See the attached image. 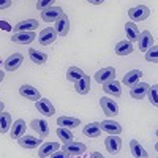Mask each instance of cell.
<instances>
[{"label":"cell","mask_w":158,"mask_h":158,"mask_svg":"<svg viewBox=\"0 0 158 158\" xmlns=\"http://www.w3.org/2000/svg\"><path fill=\"white\" fill-rule=\"evenodd\" d=\"M128 16L133 22H141V21H146L150 16V8L146 5H138L128 10Z\"/></svg>","instance_id":"obj_1"},{"label":"cell","mask_w":158,"mask_h":158,"mask_svg":"<svg viewBox=\"0 0 158 158\" xmlns=\"http://www.w3.org/2000/svg\"><path fill=\"white\" fill-rule=\"evenodd\" d=\"M100 106H101L103 112L106 114L108 117H114V115L118 114V104H117L114 100L108 98V97H103V98L100 100Z\"/></svg>","instance_id":"obj_2"},{"label":"cell","mask_w":158,"mask_h":158,"mask_svg":"<svg viewBox=\"0 0 158 158\" xmlns=\"http://www.w3.org/2000/svg\"><path fill=\"white\" fill-rule=\"evenodd\" d=\"M35 108L38 109L40 114H43L44 117H52L56 114V108L52 106V103L48 98H40L38 101H35Z\"/></svg>","instance_id":"obj_3"},{"label":"cell","mask_w":158,"mask_h":158,"mask_svg":"<svg viewBox=\"0 0 158 158\" xmlns=\"http://www.w3.org/2000/svg\"><path fill=\"white\" fill-rule=\"evenodd\" d=\"M104 147L111 155H117L122 149V139L118 138L117 135H111L104 139Z\"/></svg>","instance_id":"obj_4"},{"label":"cell","mask_w":158,"mask_h":158,"mask_svg":"<svg viewBox=\"0 0 158 158\" xmlns=\"http://www.w3.org/2000/svg\"><path fill=\"white\" fill-rule=\"evenodd\" d=\"M56 38H57V32L54 27H46L43 29L41 32H40L38 35V41L40 44H43V46H49L56 41Z\"/></svg>","instance_id":"obj_5"},{"label":"cell","mask_w":158,"mask_h":158,"mask_svg":"<svg viewBox=\"0 0 158 158\" xmlns=\"http://www.w3.org/2000/svg\"><path fill=\"white\" fill-rule=\"evenodd\" d=\"M63 15V10L60 6H48L41 11V19L44 22H56Z\"/></svg>","instance_id":"obj_6"},{"label":"cell","mask_w":158,"mask_h":158,"mask_svg":"<svg viewBox=\"0 0 158 158\" xmlns=\"http://www.w3.org/2000/svg\"><path fill=\"white\" fill-rule=\"evenodd\" d=\"M30 127L40 138H48V135H49V123L44 120V118H33V120L30 122Z\"/></svg>","instance_id":"obj_7"},{"label":"cell","mask_w":158,"mask_h":158,"mask_svg":"<svg viewBox=\"0 0 158 158\" xmlns=\"http://www.w3.org/2000/svg\"><path fill=\"white\" fill-rule=\"evenodd\" d=\"M22 63H24V56L19 54V52H15V54H11V56L3 62V67H5L6 71H16Z\"/></svg>","instance_id":"obj_8"},{"label":"cell","mask_w":158,"mask_h":158,"mask_svg":"<svg viewBox=\"0 0 158 158\" xmlns=\"http://www.w3.org/2000/svg\"><path fill=\"white\" fill-rule=\"evenodd\" d=\"M63 150L67 152L70 156H81L84 152H87V147H85V144L82 142H68V144H65L63 146Z\"/></svg>","instance_id":"obj_9"},{"label":"cell","mask_w":158,"mask_h":158,"mask_svg":"<svg viewBox=\"0 0 158 158\" xmlns=\"http://www.w3.org/2000/svg\"><path fill=\"white\" fill-rule=\"evenodd\" d=\"M41 139L43 138H35V136H27V135H22L19 139H18V144L22 147V149H36L41 146Z\"/></svg>","instance_id":"obj_10"},{"label":"cell","mask_w":158,"mask_h":158,"mask_svg":"<svg viewBox=\"0 0 158 158\" xmlns=\"http://www.w3.org/2000/svg\"><path fill=\"white\" fill-rule=\"evenodd\" d=\"M111 79H115V68L114 67H104L95 73V81L100 84H104V82L111 81Z\"/></svg>","instance_id":"obj_11"},{"label":"cell","mask_w":158,"mask_h":158,"mask_svg":"<svg viewBox=\"0 0 158 158\" xmlns=\"http://www.w3.org/2000/svg\"><path fill=\"white\" fill-rule=\"evenodd\" d=\"M35 38H36L35 32H16V33H13L11 41L16 43V44H29Z\"/></svg>","instance_id":"obj_12"},{"label":"cell","mask_w":158,"mask_h":158,"mask_svg":"<svg viewBox=\"0 0 158 158\" xmlns=\"http://www.w3.org/2000/svg\"><path fill=\"white\" fill-rule=\"evenodd\" d=\"M149 87H150V85L146 84V82H136L135 85H131V90H130L131 98H135V100H142V98H146Z\"/></svg>","instance_id":"obj_13"},{"label":"cell","mask_w":158,"mask_h":158,"mask_svg":"<svg viewBox=\"0 0 158 158\" xmlns=\"http://www.w3.org/2000/svg\"><path fill=\"white\" fill-rule=\"evenodd\" d=\"M19 94H21V97L27 98V100H30V101H38L40 98H41L38 89H35V87H32V85H29V84L21 85V87H19Z\"/></svg>","instance_id":"obj_14"},{"label":"cell","mask_w":158,"mask_h":158,"mask_svg":"<svg viewBox=\"0 0 158 158\" xmlns=\"http://www.w3.org/2000/svg\"><path fill=\"white\" fill-rule=\"evenodd\" d=\"M120 87H122L120 82L115 81V79H111V81H108V82L103 84V90L106 92L108 95L115 97V98H118V97L122 95V89H120Z\"/></svg>","instance_id":"obj_15"},{"label":"cell","mask_w":158,"mask_h":158,"mask_svg":"<svg viewBox=\"0 0 158 158\" xmlns=\"http://www.w3.org/2000/svg\"><path fill=\"white\" fill-rule=\"evenodd\" d=\"M138 41H139V51H144V52H146L152 44H155V40H153V36H152V33L149 30L139 32Z\"/></svg>","instance_id":"obj_16"},{"label":"cell","mask_w":158,"mask_h":158,"mask_svg":"<svg viewBox=\"0 0 158 158\" xmlns=\"http://www.w3.org/2000/svg\"><path fill=\"white\" fill-rule=\"evenodd\" d=\"M35 29H38V21L36 19H25V21H21L18 22L15 27H13V30L16 32H33Z\"/></svg>","instance_id":"obj_17"},{"label":"cell","mask_w":158,"mask_h":158,"mask_svg":"<svg viewBox=\"0 0 158 158\" xmlns=\"http://www.w3.org/2000/svg\"><path fill=\"white\" fill-rule=\"evenodd\" d=\"M68 30H70V19H68V16L63 15L56 21V32H57V35H60V36H67L68 35Z\"/></svg>","instance_id":"obj_18"},{"label":"cell","mask_w":158,"mask_h":158,"mask_svg":"<svg viewBox=\"0 0 158 158\" xmlns=\"http://www.w3.org/2000/svg\"><path fill=\"white\" fill-rule=\"evenodd\" d=\"M101 127V131H106L109 135H120L122 133V127L118 122H114V120H103L100 123Z\"/></svg>","instance_id":"obj_19"},{"label":"cell","mask_w":158,"mask_h":158,"mask_svg":"<svg viewBox=\"0 0 158 158\" xmlns=\"http://www.w3.org/2000/svg\"><path fill=\"white\" fill-rule=\"evenodd\" d=\"M57 125H59V127H65V128L73 130V128H76V127L81 125V120H79L77 117L62 115V117H59V118H57Z\"/></svg>","instance_id":"obj_20"},{"label":"cell","mask_w":158,"mask_h":158,"mask_svg":"<svg viewBox=\"0 0 158 158\" xmlns=\"http://www.w3.org/2000/svg\"><path fill=\"white\" fill-rule=\"evenodd\" d=\"M74 89L79 95H87L90 92V77L87 74H84L79 81L74 82Z\"/></svg>","instance_id":"obj_21"},{"label":"cell","mask_w":158,"mask_h":158,"mask_svg":"<svg viewBox=\"0 0 158 158\" xmlns=\"http://www.w3.org/2000/svg\"><path fill=\"white\" fill-rule=\"evenodd\" d=\"M25 128H27V125H25V122L22 120V118L15 120L13 122V127H11V138L13 139H19L22 135H25Z\"/></svg>","instance_id":"obj_22"},{"label":"cell","mask_w":158,"mask_h":158,"mask_svg":"<svg viewBox=\"0 0 158 158\" xmlns=\"http://www.w3.org/2000/svg\"><path fill=\"white\" fill-rule=\"evenodd\" d=\"M59 149H60V144H59V142H46V144H43V146L40 147L38 156H41V158L51 156L52 153H54L56 150H59Z\"/></svg>","instance_id":"obj_23"},{"label":"cell","mask_w":158,"mask_h":158,"mask_svg":"<svg viewBox=\"0 0 158 158\" xmlns=\"http://www.w3.org/2000/svg\"><path fill=\"white\" fill-rule=\"evenodd\" d=\"M82 133L89 138H100L101 136V127L98 122H92V123H87L84 128H82Z\"/></svg>","instance_id":"obj_24"},{"label":"cell","mask_w":158,"mask_h":158,"mask_svg":"<svg viewBox=\"0 0 158 158\" xmlns=\"http://www.w3.org/2000/svg\"><path fill=\"white\" fill-rule=\"evenodd\" d=\"M141 76H142V71H141V70H131V71H128V73L123 76V81H122V82H123L127 87H131V85H135L136 82H139Z\"/></svg>","instance_id":"obj_25"},{"label":"cell","mask_w":158,"mask_h":158,"mask_svg":"<svg viewBox=\"0 0 158 158\" xmlns=\"http://www.w3.org/2000/svg\"><path fill=\"white\" fill-rule=\"evenodd\" d=\"M125 33H127V38H128V41H138V36H139V27L133 22V21H130L125 24Z\"/></svg>","instance_id":"obj_26"},{"label":"cell","mask_w":158,"mask_h":158,"mask_svg":"<svg viewBox=\"0 0 158 158\" xmlns=\"http://www.w3.org/2000/svg\"><path fill=\"white\" fill-rule=\"evenodd\" d=\"M115 54L117 56H128L133 52V44H131V41H128V40H123V41H118L115 44Z\"/></svg>","instance_id":"obj_27"},{"label":"cell","mask_w":158,"mask_h":158,"mask_svg":"<svg viewBox=\"0 0 158 158\" xmlns=\"http://www.w3.org/2000/svg\"><path fill=\"white\" fill-rule=\"evenodd\" d=\"M29 59H30L33 63H36V65H43V63L48 62V54H44V52H40V51L30 48V49H29Z\"/></svg>","instance_id":"obj_28"},{"label":"cell","mask_w":158,"mask_h":158,"mask_svg":"<svg viewBox=\"0 0 158 158\" xmlns=\"http://www.w3.org/2000/svg\"><path fill=\"white\" fill-rule=\"evenodd\" d=\"M130 150H131V153H133V156H136V158H147V152L144 150V147L136 139L130 141Z\"/></svg>","instance_id":"obj_29"},{"label":"cell","mask_w":158,"mask_h":158,"mask_svg":"<svg viewBox=\"0 0 158 158\" xmlns=\"http://www.w3.org/2000/svg\"><path fill=\"white\" fill-rule=\"evenodd\" d=\"M57 136L63 141V144H68L71 141H74V135H73V131L70 128H65V127H59L57 128Z\"/></svg>","instance_id":"obj_30"},{"label":"cell","mask_w":158,"mask_h":158,"mask_svg":"<svg viewBox=\"0 0 158 158\" xmlns=\"http://www.w3.org/2000/svg\"><path fill=\"white\" fill-rule=\"evenodd\" d=\"M85 73L81 70V68H77V67H70L68 68V71H67V79L70 82H76V81H79L82 76H84Z\"/></svg>","instance_id":"obj_31"},{"label":"cell","mask_w":158,"mask_h":158,"mask_svg":"<svg viewBox=\"0 0 158 158\" xmlns=\"http://www.w3.org/2000/svg\"><path fill=\"white\" fill-rule=\"evenodd\" d=\"M11 127V115L8 112H0V133H6Z\"/></svg>","instance_id":"obj_32"},{"label":"cell","mask_w":158,"mask_h":158,"mask_svg":"<svg viewBox=\"0 0 158 158\" xmlns=\"http://www.w3.org/2000/svg\"><path fill=\"white\" fill-rule=\"evenodd\" d=\"M146 60L152 62V63H156V60H158V48H156V44H152L146 51Z\"/></svg>","instance_id":"obj_33"},{"label":"cell","mask_w":158,"mask_h":158,"mask_svg":"<svg viewBox=\"0 0 158 158\" xmlns=\"http://www.w3.org/2000/svg\"><path fill=\"white\" fill-rule=\"evenodd\" d=\"M147 95H149L150 103L153 104V106H156V104H158V101H156V95H158V85H156V84H155L153 87H149V90H147Z\"/></svg>","instance_id":"obj_34"},{"label":"cell","mask_w":158,"mask_h":158,"mask_svg":"<svg viewBox=\"0 0 158 158\" xmlns=\"http://www.w3.org/2000/svg\"><path fill=\"white\" fill-rule=\"evenodd\" d=\"M56 0H38L36 2V10L38 11H43L44 8H48V6H52V3H54Z\"/></svg>","instance_id":"obj_35"},{"label":"cell","mask_w":158,"mask_h":158,"mask_svg":"<svg viewBox=\"0 0 158 158\" xmlns=\"http://www.w3.org/2000/svg\"><path fill=\"white\" fill-rule=\"evenodd\" d=\"M11 3H13V0H0V11L10 8V6H11Z\"/></svg>","instance_id":"obj_36"},{"label":"cell","mask_w":158,"mask_h":158,"mask_svg":"<svg viewBox=\"0 0 158 158\" xmlns=\"http://www.w3.org/2000/svg\"><path fill=\"white\" fill-rule=\"evenodd\" d=\"M51 156H54V158H68L70 155H68L67 152H65V150H63V152H57V150H56V152L52 153Z\"/></svg>","instance_id":"obj_37"},{"label":"cell","mask_w":158,"mask_h":158,"mask_svg":"<svg viewBox=\"0 0 158 158\" xmlns=\"http://www.w3.org/2000/svg\"><path fill=\"white\" fill-rule=\"evenodd\" d=\"M87 2H89V3H92V5H101V3L104 2V0H87Z\"/></svg>","instance_id":"obj_38"},{"label":"cell","mask_w":158,"mask_h":158,"mask_svg":"<svg viewBox=\"0 0 158 158\" xmlns=\"http://www.w3.org/2000/svg\"><path fill=\"white\" fill-rule=\"evenodd\" d=\"M90 156H94V158H103V155H101V153H98V152H94V153H90Z\"/></svg>","instance_id":"obj_39"},{"label":"cell","mask_w":158,"mask_h":158,"mask_svg":"<svg viewBox=\"0 0 158 158\" xmlns=\"http://www.w3.org/2000/svg\"><path fill=\"white\" fill-rule=\"evenodd\" d=\"M3 109H5V103L0 101V112H3Z\"/></svg>","instance_id":"obj_40"},{"label":"cell","mask_w":158,"mask_h":158,"mask_svg":"<svg viewBox=\"0 0 158 158\" xmlns=\"http://www.w3.org/2000/svg\"><path fill=\"white\" fill-rule=\"evenodd\" d=\"M3 79H5V73H3V71H0V82H2Z\"/></svg>","instance_id":"obj_41"},{"label":"cell","mask_w":158,"mask_h":158,"mask_svg":"<svg viewBox=\"0 0 158 158\" xmlns=\"http://www.w3.org/2000/svg\"><path fill=\"white\" fill-rule=\"evenodd\" d=\"M0 63H2V60H0Z\"/></svg>","instance_id":"obj_42"}]
</instances>
